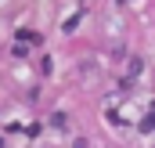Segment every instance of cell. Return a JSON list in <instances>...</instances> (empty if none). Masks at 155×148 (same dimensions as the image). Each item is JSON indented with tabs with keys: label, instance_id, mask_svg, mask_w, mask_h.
Wrapping results in <instances>:
<instances>
[{
	"label": "cell",
	"instance_id": "6da1fadb",
	"mask_svg": "<svg viewBox=\"0 0 155 148\" xmlns=\"http://www.w3.org/2000/svg\"><path fill=\"white\" fill-rule=\"evenodd\" d=\"M51 123H54L58 130H65V126H69V119H65V112H54V119H51Z\"/></svg>",
	"mask_w": 155,
	"mask_h": 148
},
{
	"label": "cell",
	"instance_id": "7a4b0ae2",
	"mask_svg": "<svg viewBox=\"0 0 155 148\" xmlns=\"http://www.w3.org/2000/svg\"><path fill=\"white\" fill-rule=\"evenodd\" d=\"M18 36H22V40H29V43H40V36H36V33H33V29H22Z\"/></svg>",
	"mask_w": 155,
	"mask_h": 148
}]
</instances>
